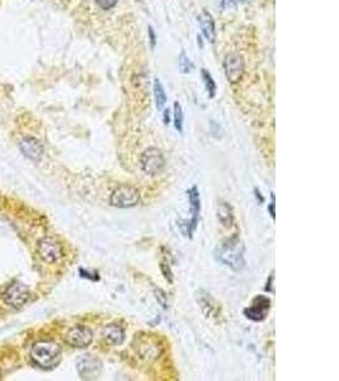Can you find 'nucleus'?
Listing matches in <instances>:
<instances>
[{
	"label": "nucleus",
	"instance_id": "dca6fc26",
	"mask_svg": "<svg viewBox=\"0 0 339 381\" xmlns=\"http://www.w3.org/2000/svg\"><path fill=\"white\" fill-rule=\"evenodd\" d=\"M203 295H201V292H198V304H200L201 309L205 313L206 317H211V315L217 314V304L215 302V300L210 296V294L202 291Z\"/></svg>",
	"mask_w": 339,
	"mask_h": 381
},
{
	"label": "nucleus",
	"instance_id": "0eeeda50",
	"mask_svg": "<svg viewBox=\"0 0 339 381\" xmlns=\"http://www.w3.org/2000/svg\"><path fill=\"white\" fill-rule=\"evenodd\" d=\"M223 69H225V75L232 84L240 82V79L244 75V59L237 52H230L225 56L223 61Z\"/></svg>",
	"mask_w": 339,
	"mask_h": 381
},
{
	"label": "nucleus",
	"instance_id": "f03ea898",
	"mask_svg": "<svg viewBox=\"0 0 339 381\" xmlns=\"http://www.w3.org/2000/svg\"><path fill=\"white\" fill-rule=\"evenodd\" d=\"M31 358L42 368L55 367L61 360V347L50 340L37 342L31 348Z\"/></svg>",
	"mask_w": 339,
	"mask_h": 381
},
{
	"label": "nucleus",
	"instance_id": "9d476101",
	"mask_svg": "<svg viewBox=\"0 0 339 381\" xmlns=\"http://www.w3.org/2000/svg\"><path fill=\"white\" fill-rule=\"evenodd\" d=\"M270 308L271 300L267 296L259 295V296H257L253 300L252 307L244 310V315L248 319L253 320V322H262V320H265L267 318Z\"/></svg>",
	"mask_w": 339,
	"mask_h": 381
},
{
	"label": "nucleus",
	"instance_id": "c85d7f7f",
	"mask_svg": "<svg viewBox=\"0 0 339 381\" xmlns=\"http://www.w3.org/2000/svg\"><path fill=\"white\" fill-rule=\"evenodd\" d=\"M80 273H82L83 277L90 278V280H93V281H98V280H99V277H98V276H92V273H89V272H88V271L80 270Z\"/></svg>",
	"mask_w": 339,
	"mask_h": 381
},
{
	"label": "nucleus",
	"instance_id": "cd10ccee",
	"mask_svg": "<svg viewBox=\"0 0 339 381\" xmlns=\"http://www.w3.org/2000/svg\"><path fill=\"white\" fill-rule=\"evenodd\" d=\"M273 280H275V276H273V273H272V275H271V277H270V281L267 282V286H266V291L275 292V290H273V285H272Z\"/></svg>",
	"mask_w": 339,
	"mask_h": 381
},
{
	"label": "nucleus",
	"instance_id": "4468645a",
	"mask_svg": "<svg viewBox=\"0 0 339 381\" xmlns=\"http://www.w3.org/2000/svg\"><path fill=\"white\" fill-rule=\"evenodd\" d=\"M198 24L201 27L202 34L205 39L207 40L210 44H213L216 39V31H215V21H213L212 16L208 12L203 11L200 16L197 17Z\"/></svg>",
	"mask_w": 339,
	"mask_h": 381
},
{
	"label": "nucleus",
	"instance_id": "ddd939ff",
	"mask_svg": "<svg viewBox=\"0 0 339 381\" xmlns=\"http://www.w3.org/2000/svg\"><path fill=\"white\" fill-rule=\"evenodd\" d=\"M102 338L110 346H121L125 340V330L117 324H108L103 327Z\"/></svg>",
	"mask_w": 339,
	"mask_h": 381
},
{
	"label": "nucleus",
	"instance_id": "393cba45",
	"mask_svg": "<svg viewBox=\"0 0 339 381\" xmlns=\"http://www.w3.org/2000/svg\"><path fill=\"white\" fill-rule=\"evenodd\" d=\"M149 36H150V42H152V49H154L155 44H157V37H155L153 27H149Z\"/></svg>",
	"mask_w": 339,
	"mask_h": 381
},
{
	"label": "nucleus",
	"instance_id": "5701e85b",
	"mask_svg": "<svg viewBox=\"0 0 339 381\" xmlns=\"http://www.w3.org/2000/svg\"><path fill=\"white\" fill-rule=\"evenodd\" d=\"M160 270H162V273H163V276H164L165 280H167L169 283H173V273H172V271H170L168 263H164V262L160 263Z\"/></svg>",
	"mask_w": 339,
	"mask_h": 381
},
{
	"label": "nucleus",
	"instance_id": "1a4fd4ad",
	"mask_svg": "<svg viewBox=\"0 0 339 381\" xmlns=\"http://www.w3.org/2000/svg\"><path fill=\"white\" fill-rule=\"evenodd\" d=\"M65 340L71 347L85 348L93 342V332L84 325H77L66 333Z\"/></svg>",
	"mask_w": 339,
	"mask_h": 381
},
{
	"label": "nucleus",
	"instance_id": "6e6552de",
	"mask_svg": "<svg viewBox=\"0 0 339 381\" xmlns=\"http://www.w3.org/2000/svg\"><path fill=\"white\" fill-rule=\"evenodd\" d=\"M37 252L46 263H56L62 257V248L52 238H42L37 244Z\"/></svg>",
	"mask_w": 339,
	"mask_h": 381
},
{
	"label": "nucleus",
	"instance_id": "a878e982",
	"mask_svg": "<svg viewBox=\"0 0 339 381\" xmlns=\"http://www.w3.org/2000/svg\"><path fill=\"white\" fill-rule=\"evenodd\" d=\"M275 207H276L275 196H273V195H272V202H271V205H270V206H268V211H270V214H271V216H272V219H275V217H276Z\"/></svg>",
	"mask_w": 339,
	"mask_h": 381
},
{
	"label": "nucleus",
	"instance_id": "a211bd4d",
	"mask_svg": "<svg viewBox=\"0 0 339 381\" xmlns=\"http://www.w3.org/2000/svg\"><path fill=\"white\" fill-rule=\"evenodd\" d=\"M154 98L155 104H157L158 109H163V107L167 103V93H165L164 87H163L162 82L159 79L154 80Z\"/></svg>",
	"mask_w": 339,
	"mask_h": 381
},
{
	"label": "nucleus",
	"instance_id": "7c9ffc66",
	"mask_svg": "<svg viewBox=\"0 0 339 381\" xmlns=\"http://www.w3.org/2000/svg\"><path fill=\"white\" fill-rule=\"evenodd\" d=\"M254 192H255V197H257V199H259L260 204H262V202H265V197H263L262 195H260V192L257 189V188H255V189H254Z\"/></svg>",
	"mask_w": 339,
	"mask_h": 381
},
{
	"label": "nucleus",
	"instance_id": "aec40b11",
	"mask_svg": "<svg viewBox=\"0 0 339 381\" xmlns=\"http://www.w3.org/2000/svg\"><path fill=\"white\" fill-rule=\"evenodd\" d=\"M183 121H184V116H183V109L179 102L174 103V127L179 134L183 132Z\"/></svg>",
	"mask_w": 339,
	"mask_h": 381
},
{
	"label": "nucleus",
	"instance_id": "2f4dec72",
	"mask_svg": "<svg viewBox=\"0 0 339 381\" xmlns=\"http://www.w3.org/2000/svg\"><path fill=\"white\" fill-rule=\"evenodd\" d=\"M0 377H2V371H0Z\"/></svg>",
	"mask_w": 339,
	"mask_h": 381
},
{
	"label": "nucleus",
	"instance_id": "7ed1b4c3",
	"mask_svg": "<svg viewBox=\"0 0 339 381\" xmlns=\"http://www.w3.org/2000/svg\"><path fill=\"white\" fill-rule=\"evenodd\" d=\"M109 202L119 209H131L140 202V192L132 185L122 184L113 190Z\"/></svg>",
	"mask_w": 339,
	"mask_h": 381
},
{
	"label": "nucleus",
	"instance_id": "2eb2a0df",
	"mask_svg": "<svg viewBox=\"0 0 339 381\" xmlns=\"http://www.w3.org/2000/svg\"><path fill=\"white\" fill-rule=\"evenodd\" d=\"M188 199H190L191 205V214H192V219H191L190 224L192 226L193 232L196 230L198 224V216H200L201 211V204H200V194H198V188L193 185L190 190L187 192Z\"/></svg>",
	"mask_w": 339,
	"mask_h": 381
},
{
	"label": "nucleus",
	"instance_id": "c756f323",
	"mask_svg": "<svg viewBox=\"0 0 339 381\" xmlns=\"http://www.w3.org/2000/svg\"><path fill=\"white\" fill-rule=\"evenodd\" d=\"M163 120H164V124L165 125H169L170 116H169V111H168V109H165L164 113H163Z\"/></svg>",
	"mask_w": 339,
	"mask_h": 381
},
{
	"label": "nucleus",
	"instance_id": "6ab92c4d",
	"mask_svg": "<svg viewBox=\"0 0 339 381\" xmlns=\"http://www.w3.org/2000/svg\"><path fill=\"white\" fill-rule=\"evenodd\" d=\"M201 75H202V80H203V83H205V87H206V90L208 92V95H210L211 98H213V97H215V94H216L215 80L212 79L211 74L206 69L201 70Z\"/></svg>",
	"mask_w": 339,
	"mask_h": 381
},
{
	"label": "nucleus",
	"instance_id": "f257e3e1",
	"mask_svg": "<svg viewBox=\"0 0 339 381\" xmlns=\"http://www.w3.org/2000/svg\"><path fill=\"white\" fill-rule=\"evenodd\" d=\"M244 250V245L239 238L234 237L221 244V247L216 250V258L233 271L239 272L245 265Z\"/></svg>",
	"mask_w": 339,
	"mask_h": 381
},
{
	"label": "nucleus",
	"instance_id": "bb28decb",
	"mask_svg": "<svg viewBox=\"0 0 339 381\" xmlns=\"http://www.w3.org/2000/svg\"><path fill=\"white\" fill-rule=\"evenodd\" d=\"M238 4V0H222L223 8H230V7H235Z\"/></svg>",
	"mask_w": 339,
	"mask_h": 381
},
{
	"label": "nucleus",
	"instance_id": "39448f33",
	"mask_svg": "<svg viewBox=\"0 0 339 381\" xmlns=\"http://www.w3.org/2000/svg\"><path fill=\"white\" fill-rule=\"evenodd\" d=\"M140 165H141L142 172L149 175H155L162 172L165 165V160L159 149L149 147L141 154Z\"/></svg>",
	"mask_w": 339,
	"mask_h": 381
},
{
	"label": "nucleus",
	"instance_id": "20e7f679",
	"mask_svg": "<svg viewBox=\"0 0 339 381\" xmlns=\"http://www.w3.org/2000/svg\"><path fill=\"white\" fill-rule=\"evenodd\" d=\"M77 371L83 380H94L102 372V362L93 355H83L77 360Z\"/></svg>",
	"mask_w": 339,
	"mask_h": 381
},
{
	"label": "nucleus",
	"instance_id": "9b49d317",
	"mask_svg": "<svg viewBox=\"0 0 339 381\" xmlns=\"http://www.w3.org/2000/svg\"><path fill=\"white\" fill-rule=\"evenodd\" d=\"M18 146L22 154L26 158H28L29 160H33V162H40L42 155H44V146H42L41 142L37 139H34V137H23V139L19 141Z\"/></svg>",
	"mask_w": 339,
	"mask_h": 381
},
{
	"label": "nucleus",
	"instance_id": "4be33fe9",
	"mask_svg": "<svg viewBox=\"0 0 339 381\" xmlns=\"http://www.w3.org/2000/svg\"><path fill=\"white\" fill-rule=\"evenodd\" d=\"M95 3L103 11H109L113 7H116L117 0H95Z\"/></svg>",
	"mask_w": 339,
	"mask_h": 381
},
{
	"label": "nucleus",
	"instance_id": "423d86ee",
	"mask_svg": "<svg viewBox=\"0 0 339 381\" xmlns=\"http://www.w3.org/2000/svg\"><path fill=\"white\" fill-rule=\"evenodd\" d=\"M29 290L24 283L14 282L9 286L3 294V300L8 307L13 309H19L23 307L29 299Z\"/></svg>",
	"mask_w": 339,
	"mask_h": 381
},
{
	"label": "nucleus",
	"instance_id": "f3484780",
	"mask_svg": "<svg viewBox=\"0 0 339 381\" xmlns=\"http://www.w3.org/2000/svg\"><path fill=\"white\" fill-rule=\"evenodd\" d=\"M217 217L223 226H232L233 222H234V215H233L232 206H230L228 202H221V204H218Z\"/></svg>",
	"mask_w": 339,
	"mask_h": 381
},
{
	"label": "nucleus",
	"instance_id": "f8f14e48",
	"mask_svg": "<svg viewBox=\"0 0 339 381\" xmlns=\"http://www.w3.org/2000/svg\"><path fill=\"white\" fill-rule=\"evenodd\" d=\"M137 352H139L140 357H142L144 360L153 361L162 355L163 348L159 343H157V340H154L153 338L145 337L141 338V340L139 342Z\"/></svg>",
	"mask_w": 339,
	"mask_h": 381
},
{
	"label": "nucleus",
	"instance_id": "412c9836",
	"mask_svg": "<svg viewBox=\"0 0 339 381\" xmlns=\"http://www.w3.org/2000/svg\"><path fill=\"white\" fill-rule=\"evenodd\" d=\"M179 70L180 72H183V74H188V72H191V70L193 69V64L192 61L190 60V57L185 55L184 51L180 52L179 55Z\"/></svg>",
	"mask_w": 339,
	"mask_h": 381
},
{
	"label": "nucleus",
	"instance_id": "b1692460",
	"mask_svg": "<svg viewBox=\"0 0 339 381\" xmlns=\"http://www.w3.org/2000/svg\"><path fill=\"white\" fill-rule=\"evenodd\" d=\"M155 294H157L158 301H159L160 304H162V307L164 308V309H167V308H168V300H167V295H165V292L163 291V290L157 289Z\"/></svg>",
	"mask_w": 339,
	"mask_h": 381
}]
</instances>
